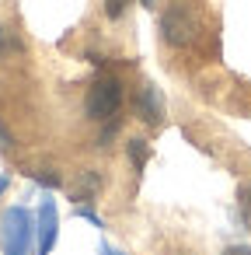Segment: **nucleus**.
I'll list each match as a JSON object with an SVG mask.
<instances>
[{"label": "nucleus", "instance_id": "0eeeda50", "mask_svg": "<svg viewBox=\"0 0 251 255\" xmlns=\"http://www.w3.org/2000/svg\"><path fill=\"white\" fill-rule=\"evenodd\" d=\"M98 189H101V175H98V171L91 168V171H84V175H81V189H77V199H84V203H87V199H91V196H94Z\"/></svg>", "mask_w": 251, "mask_h": 255}, {"label": "nucleus", "instance_id": "6e6552de", "mask_svg": "<svg viewBox=\"0 0 251 255\" xmlns=\"http://www.w3.org/2000/svg\"><path fill=\"white\" fill-rule=\"evenodd\" d=\"M74 217H81V220H91L94 227H105V220L94 213V206H91V203H74Z\"/></svg>", "mask_w": 251, "mask_h": 255}, {"label": "nucleus", "instance_id": "f257e3e1", "mask_svg": "<svg viewBox=\"0 0 251 255\" xmlns=\"http://www.w3.org/2000/svg\"><path fill=\"white\" fill-rule=\"evenodd\" d=\"M35 220L28 206H7L0 213V252L4 255H32Z\"/></svg>", "mask_w": 251, "mask_h": 255}, {"label": "nucleus", "instance_id": "9d476101", "mask_svg": "<svg viewBox=\"0 0 251 255\" xmlns=\"http://www.w3.org/2000/svg\"><path fill=\"white\" fill-rule=\"evenodd\" d=\"M32 178H35V182H39L42 189H60V185H63V178H60L56 171H49V168H46V171H35Z\"/></svg>", "mask_w": 251, "mask_h": 255}, {"label": "nucleus", "instance_id": "4468645a", "mask_svg": "<svg viewBox=\"0 0 251 255\" xmlns=\"http://www.w3.org/2000/svg\"><path fill=\"white\" fill-rule=\"evenodd\" d=\"M14 46H18V42H14V39H11V35H7L4 28H0V56H4V53H11Z\"/></svg>", "mask_w": 251, "mask_h": 255}, {"label": "nucleus", "instance_id": "a211bd4d", "mask_svg": "<svg viewBox=\"0 0 251 255\" xmlns=\"http://www.w3.org/2000/svg\"><path fill=\"white\" fill-rule=\"evenodd\" d=\"M140 4H143V7H154V0H140Z\"/></svg>", "mask_w": 251, "mask_h": 255}, {"label": "nucleus", "instance_id": "2eb2a0df", "mask_svg": "<svg viewBox=\"0 0 251 255\" xmlns=\"http://www.w3.org/2000/svg\"><path fill=\"white\" fill-rule=\"evenodd\" d=\"M223 255H251V248H248V245H230Z\"/></svg>", "mask_w": 251, "mask_h": 255}, {"label": "nucleus", "instance_id": "ddd939ff", "mask_svg": "<svg viewBox=\"0 0 251 255\" xmlns=\"http://www.w3.org/2000/svg\"><path fill=\"white\" fill-rule=\"evenodd\" d=\"M115 133H119V116H112V119H108V126H105V129H101V136H98V143H101V147H108V140H112Z\"/></svg>", "mask_w": 251, "mask_h": 255}, {"label": "nucleus", "instance_id": "20e7f679", "mask_svg": "<svg viewBox=\"0 0 251 255\" xmlns=\"http://www.w3.org/2000/svg\"><path fill=\"white\" fill-rule=\"evenodd\" d=\"M56 238H60V213H56V199L46 196L35 217V255H49L56 248Z\"/></svg>", "mask_w": 251, "mask_h": 255}, {"label": "nucleus", "instance_id": "39448f33", "mask_svg": "<svg viewBox=\"0 0 251 255\" xmlns=\"http://www.w3.org/2000/svg\"><path fill=\"white\" fill-rule=\"evenodd\" d=\"M133 112L140 116V123L161 126V119H164V98H161V91H157L154 84L136 88V95H133Z\"/></svg>", "mask_w": 251, "mask_h": 255}, {"label": "nucleus", "instance_id": "9b49d317", "mask_svg": "<svg viewBox=\"0 0 251 255\" xmlns=\"http://www.w3.org/2000/svg\"><path fill=\"white\" fill-rule=\"evenodd\" d=\"M237 206H241V220H244V227H251V185H244V189H241Z\"/></svg>", "mask_w": 251, "mask_h": 255}, {"label": "nucleus", "instance_id": "1a4fd4ad", "mask_svg": "<svg viewBox=\"0 0 251 255\" xmlns=\"http://www.w3.org/2000/svg\"><path fill=\"white\" fill-rule=\"evenodd\" d=\"M129 4H133V0H105V18H108V21H119Z\"/></svg>", "mask_w": 251, "mask_h": 255}, {"label": "nucleus", "instance_id": "f03ea898", "mask_svg": "<svg viewBox=\"0 0 251 255\" xmlns=\"http://www.w3.org/2000/svg\"><path fill=\"white\" fill-rule=\"evenodd\" d=\"M161 35H164V42L174 46V49L195 42V35H199V18H195V11L185 4V0H174V4L164 7V14H161Z\"/></svg>", "mask_w": 251, "mask_h": 255}, {"label": "nucleus", "instance_id": "f3484780", "mask_svg": "<svg viewBox=\"0 0 251 255\" xmlns=\"http://www.w3.org/2000/svg\"><path fill=\"white\" fill-rule=\"evenodd\" d=\"M7 185H11V178H7V175H0V196L7 192Z\"/></svg>", "mask_w": 251, "mask_h": 255}, {"label": "nucleus", "instance_id": "dca6fc26", "mask_svg": "<svg viewBox=\"0 0 251 255\" xmlns=\"http://www.w3.org/2000/svg\"><path fill=\"white\" fill-rule=\"evenodd\" d=\"M98 255H126V252H119V248H112V245H105V241H101V248H98Z\"/></svg>", "mask_w": 251, "mask_h": 255}, {"label": "nucleus", "instance_id": "f8f14e48", "mask_svg": "<svg viewBox=\"0 0 251 255\" xmlns=\"http://www.w3.org/2000/svg\"><path fill=\"white\" fill-rule=\"evenodd\" d=\"M14 150V133L4 126V119H0V154H11Z\"/></svg>", "mask_w": 251, "mask_h": 255}, {"label": "nucleus", "instance_id": "423d86ee", "mask_svg": "<svg viewBox=\"0 0 251 255\" xmlns=\"http://www.w3.org/2000/svg\"><path fill=\"white\" fill-rule=\"evenodd\" d=\"M126 150H129L133 168H136V171H143V164L150 161V147H147V140H129V143H126Z\"/></svg>", "mask_w": 251, "mask_h": 255}, {"label": "nucleus", "instance_id": "7ed1b4c3", "mask_svg": "<svg viewBox=\"0 0 251 255\" xmlns=\"http://www.w3.org/2000/svg\"><path fill=\"white\" fill-rule=\"evenodd\" d=\"M119 105H122V81H119V77L105 74V77H98V81L87 88V98H84L87 119L105 123V119H112V116L119 112Z\"/></svg>", "mask_w": 251, "mask_h": 255}]
</instances>
